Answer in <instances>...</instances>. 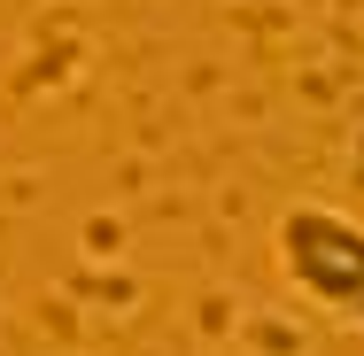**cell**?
Wrapping results in <instances>:
<instances>
[{"instance_id": "1", "label": "cell", "mask_w": 364, "mask_h": 356, "mask_svg": "<svg viewBox=\"0 0 364 356\" xmlns=\"http://www.w3.org/2000/svg\"><path fill=\"white\" fill-rule=\"evenodd\" d=\"M272 256H279V279L318 318L364 333V217L333 210V202H294L272 225Z\"/></svg>"}]
</instances>
